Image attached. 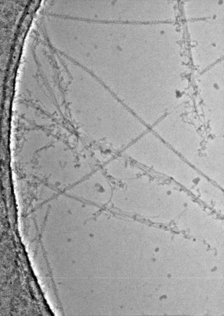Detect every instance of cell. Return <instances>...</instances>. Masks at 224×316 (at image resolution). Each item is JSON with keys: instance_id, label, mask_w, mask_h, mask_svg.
Wrapping results in <instances>:
<instances>
[{"instance_id": "1", "label": "cell", "mask_w": 224, "mask_h": 316, "mask_svg": "<svg viewBox=\"0 0 224 316\" xmlns=\"http://www.w3.org/2000/svg\"><path fill=\"white\" fill-rule=\"evenodd\" d=\"M110 190L106 177L101 171H98L86 179L75 184L72 190V194L77 199L97 206L104 203Z\"/></svg>"}, {"instance_id": "2", "label": "cell", "mask_w": 224, "mask_h": 316, "mask_svg": "<svg viewBox=\"0 0 224 316\" xmlns=\"http://www.w3.org/2000/svg\"><path fill=\"white\" fill-rule=\"evenodd\" d=\"M106 173L112 178L125 182L144 174L141 168L122 157L110 160L104 167Z\"/></svg>"}]
</instances>
